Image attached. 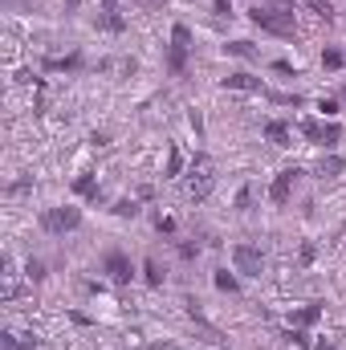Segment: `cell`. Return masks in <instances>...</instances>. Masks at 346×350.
Masks as SVG:
<instances>
[{
	"label": "cell",
	"instance_id": "obj_25",
	"mask_svg": "<svg viewBox=\"0 0 346 350\" xmlns=\"http://www.w3.org/2000/svg\"><path fill=\"white\" fill-rule=\"evenodd\" d=\"M261 8H273V12H285V16H293L297 0H261Z\"/></svg>",
	"mask_w": 346,
	"mask_h": 350
},
{
	"label": "cell",
	"instance_id": "obj_13",
	"mask_svg": "<svg viewBox=\"0 0 346 350\" xmlns=\"http://www.w3.org/2000/svg\"><path fill=\"white\" fill-rule=\"evenodd\" d=\"M318 318H322V301H310V306H302V310L293 314V326H302V330H306V326H314Z\"/></svg>",
	"mask_w": 346,
	"mask_h": 350
},
{
	"label": "cell",
	"instance_id": "obj_23",
	"mask_svg": "<svg viewBox=\"0 0 346 350\" xmlns=\"http://www.w3.org/2000/svg\"><path fill=\"white\" fill-rule=\"evenodd\" d=\"M114 216H118V220H135V216H139V200H118V204H114Z\"/></svg>",
	"mask_w": 346,
	"mask_h": 350
},
{
	"label": "cell",
	"instance_id": "obj_16",
	"mask_svg": "<svg viewBox=\"0 0 346 350\" xmlns=\"http://www.w3.org/2000/svg\"><path fill=\"white\" fill-rule=\"evenodd\" d=\"M343 66H346V53L338 45H326L322 49V70H343Z\"/></svg>",
	"mask_w": 346,
	"mask_h": 350
},
{
	"label": "cell",
	"instance_id": "obj_32",
	"mask_svg": "<svg viewBox=\"0 0 346 350\" xmlns=\"http://www.w3.org/2000/svg\"><path fill=\"white\" fill-rule=\"evenodd\" d=\"M289 342H297L302 350H310V338H306V330L297 326V330H289Z\"/></svg>",
	"mask_w": 346,
	"mask_h": 350
},
{
	"label": "cell",
	"instance_id": "obj_2",
	"mask_svg": "<svg viewBox=\"0 0 346 350\" xmlns=\"http://www.w3.org/2000/svg\"><path fill=\"white\" fill-rule=\"evenodd\" d=\"M297 131H302V139H310V143H318L326 151H334L343 143V126L338 122H326V118H302Z\"/></svg>",
	"mask_w": 346,
	"mask_h": 350
},
{
	"label": "cell",
	"instance_id": "obj_31",
	"mask_svg": "<svg viewBox=\"0 0 346 350\" xmlns=\"http://www.w3.org/2000/svg\"><path fill=\"white\" fill-rule=\"evenodd\" d=\"M179 257H183V261H196V257H200V245H196V241H183V245H179Z\"/></svg>",
	"mask_w": 346,
	"mask_h": 350
},
{
	"label": "cell",
	"instance_id": "obj_36",
	"mask_svg": "<svg viewBox=\"0 0 346 350\" xmlns=\"http://www.w3.org/2000/svg\"><path fill=\"white\" fill-rule=\"evenodd\" d=\"M143 350H172V347H168V342H147Z\"/></svg>",
	"mask_w": 346,
	"mask_h": 350
},
{
	"label": "cell",
	"instance_id": "obj_30",
	"mask_svg": "<svg viewBox=\"0 0 346 350\" xmlns=\"http://www.w3.org/2000/svg\"><path fill=\"white\" fill-rule=\"evenodd\" d=\"M155 228H159L163 237H175V216H155Z\"/></svg>",
	"mask_w": 346,
	"mask_h": 350
},
{
	"label": "cell",
	"instance_id": "obj_38",
	"mask_svg": "<svg viewBox=\"0 0 346 350\" xmlns=\"http://www.w3.org/2000/svg\"><path fill=\"white\" fill-rule=\"evenodd\" d=\"M338 102H343V106H346V86H343V94H338Z\"/></svg>",
	"mask_w": 346,
	"mask_h": 350
},
{
	"label": "cell",
	"instance_id": "obj_12",
	"mask_svg": "<svg viewBox=\"0 0 346 350\" xmlns=\"http://www.w3.org/2000/svg\"><path fill=\"white\" fill-rule=\"evenodd\" d=\"M74 191H78V196H86V200H102L94 172H82V175H78V179H74Z\"/></svg>",
	"mask_w": 346,
	"mask_h": 350
},
{
	"label": "cell",
	"instance_id": "obj_3",
	"mask_svg": "<svg viewBox=\"0 0 346 350\" xmlns=\"http://www.w3.org/2000/svg\"><path fill=\"white\" fill-rule=\"evenodd\" d=\"M249 21L257 25L261 33H273V37H297V25H293V16H285V12H273V8H261V4H253Z\"/></svg>",
	"mask_w": 346,
	"mask_h": 350
},
{
	"label": "cell",
	"instance_id": "obj_35",
	"mask_svg": "<svg viewBox=\"0 0 346 350\" xmlns=\"http://www.w3.org/2000/svg\"><path fill=\"white\" fill-rule=\"evenodd\" d=\"M102 12H118V0H102Z\"/></svg>",
	"mask_w": 346,
	"mask_h": 350
},
{
	"label": "cell",
	"instance_id": "obj_28",
	"mask_svg": "<svg viewBox=\"0 0 346 350\" xmlns=\"http://www.w3.org/2000/svg\"><path fill=\"white\" fill-rule=\"evenodd\" d=\"M318 110H322L326 118H334V114L343 110V102H338V98H322V102H318Z\"/></svg>",
	"mask_w": 346,
	"mask_h": 350
},
{
	"label": "cell",
	"instance_id": "obj_24",
	"mask_svg": "<svg viewBox=\"0 0 346 350\" xmlns=\"http://www.w3.org/2000/svg\"><path fill=\"white\" fill-rule=\"evenodd\" d=\"M172 45H183V49H191V29L179 21V25H172Z\"/></svg>",
	"mask_w": 346,
	"mask_h": 350
},
{
	"label": "cell",
	"instance_id": "obj_21",
	"mask_svg": "<svg viewBox=\"0 0 346 350\" xmlns=\"http://www.w3.org/2000/svg\"><path fill=\"white\" fill-rule=\"evenodd\" d=\"M302 4H306V8H310V12H314V16H322V21H326V25H330V21H334V4H330V0H302Z\"/></svg>",
	"mask_w": 346,
	"mask_h": 350
},
{
	"label": "cell",
	"instance_id": "obj_7",
	"mask_svg": "<svg viewBox=\"0 0 346 350\" xmlns=\"http://www.w3.org/2000/svg\"><path fill=\"white\" fill-rule=\"evenodd\" d=\"M297 167H281V172L273 175V183H269V200L277 204V208H285L289 204V196H293V179H297Z\"/></svg>",
	"mask_w": 346,
	"mask_h": 350
},
{
	"label": "cell",
	"instance_id": "obj_37",
	"mask_svg": "<svg viewBox=\"0 0 346 350\" xmlns=\"http://www.w3.org/2000/svg\"><path fill=\"white\" fill-rule=\"evenodd\" d=\"M314 350H338V347H334V342H326V338H322V342H318V347H314Z\"/></svg>",
	"mask_w": 346,
	"mask_h": 350
},
{
	"label": "cell",
	"instance_id": "obj_10",
	"mask_svg": "<svg viewBox=\"0 0 346 350\" xmlns=\"http://www.w3.org/2000/svg\"><path fill=\"white\" fill-rule=\"evenodd\" d=\"M86 62H82V53H70V57H49L45 62V70H53V74H78Z\"/></svg>",
	"mask_w": 346,
	"mask_h": 350
},
{
	"label": "cell",
	"instance_id": "obj_4",
	"mask_svg": "<svg viewBox=\"0 0 346 350\" xmlns=\"http://www.w3.org/2000/svg\"><path fill=\"white\" fill-rule=\"evenodd\" d=\"M212 187H216V175H212V159L200 151L196 159H191V183H187V196L200 204V200H208L212 196Z\"/></svg>",
	"mask_w": 346,
	"mask_h": 350
},
{
	"label": "cell",
	"instance_id": "obj_34",
	"mask_svg": "<svg viewBox=\"0 0 346 350\" xmlns=\"http://www.w3.org/2000/svg\"><path fill=\"white\" fill-rule=\"evenodd\" d=\"M191 131H196V135H204V118H200V110H191Z\"/></svg>",
	"mask_w": 346,
	"mask_h": 350
},
{
	"label": "cell",
	"instance_id": "obj_22",
	"mask_svg": "<svg viewBox=\"0 0 346 350\" xmlns=\"http://www.w3.org/2000/svg\"><path fill=\"white\" fill-rule=\"evenodd\" d=\"M29 347H33V338H21V334H12V330L0 334V350H29Z\"/></svg>",
	"mask_w": 346,
	"mask_h": 350
},
{
	"label": "cell",
	"instance_id": "obj_8",
	"mask_svg": "<svg viewBox=\"0 0 346 350\" xmlns=\"http://www.w3.org/2000/svg\"><path fill=\"white\" fill-rule=\"evenodd\" d=\"M220 86H224V90H241V94H261V90H265V82L241 70V74H228V78H224Z\"/></svg>",
	"mask_w": 346,
	"mask_h": 350
},
{
	"label": "cell",
	"instance_id": "obj_20",
	"mask_svg": "<svg viewBox=\"0 0 346 350\" xmlns=\"http://www.w3.org/2000/svg\"><path fill=\"white\" fill-rule=\"evenodd\" d=\"M224 53H232V57H245V62H253V57H257L253 41H228V45H224Z\"/></svg>",
	"mask_w": 346,
	"mask_h": 350
},
{
	"label": "cell",
	"instance_id": "obj_1",
	"mask_svg": "<svg viewBox=\"0 0 346 350\" xmlns=\"http://www.w3.org/2000/svg\"><path fill=\"white\" fill-rule=\"evenodd\" d=\"M41 228L49 237H66V232H78L82 228V208L74 204H62V208H45L41 212Z\"/></svg>",
	"mask_w": 346,
	"mask_h": 350
},
{
	"label": "cell",
	"instance_id": "obj_11",
	"mask_svg": "<svg viewBox=\"0 0 346 350\" xmlns=\"http://www.w3.org/2000/svg\"><path fill=\"white\" fill-rule=\"evenodd\" d=\"M265 139H269L273 147H289V126H285L281 118H269V122H265Z\"/></svg>",
	"mask_w": 346,
	"mask_h": 350
},
{
	"label": "cell",
	"instance_id": "obj_15",
	"mask_svg": "<svg viewBox=\"0 0 346 350\" xmlns=\"http://www.w3.org/2000/svg\"><path fill=\"white\" fill-rule=\"evenodd\" d=\"M179 175H183V151H179V147H168V167H163V179H179Z\"/></svg>",
	"mask_w": 346,
	"mask_h": 350
},
{
	"label": "cell",
	"instance_id": "obj_9",
	"mask_svg": "<svg viewBox=\"0 0 346 350\" xmlns=\"http://www.w3.org/2000/svg\"><path fill=\"white\" fill-rule=\"evenodd\" d=\"M346 172V159L343 155H334V151H326L318 163H314V175H322V179H338Z\"/></svg>",
	"mask_w": 346,
	"mask_h": 350
},
{
	"label": "cell",
	"instance_id": "obj_33",
	"mask_svg": "<svg viewBox=\"0 0 346 350\" xmlns=\"http://www.w3.org/2000/svg\"><path fill=\"white\" fill-rule=\"evenodd\" d=\"M212 8H216V16H228L232 12V0H212Z\"/></svg>",
	"mask_w": 346,
	"mask_h": 350
},
{
	"label": "cell",
	"instance_id": "obj_14",
	"mask_svg": "<svg viewBox=\"0 0 346 350\" xmlns=\"http://www.w3.org/2000/svg\"><path fill=\"white\" fill-rule=\"evenodd\" d=\"M187 70V49L183 45H168V74H183Z\"/></svg>",
	"mask_w": 346,
	"mask_h": 350
},
{
	"label": "cell",
	"instance_id": "obj_6",
	"mask_svg": "<svg viewBox=\"0 0 346 350\" xmlns=\"http://www.w3.org/2000/svg\"><path fill=\"white\" fill-rule=\"evenodd\" d=\"M232 269H237L241 277H261V269H265L261 249L257 245H232Z\"/></svg>",
	"mask_w": 346,
	"mask_h": 350
},
{
	"label": "cell",
	"instance_id": "obj_5",
	"mask_svg": "<svg viewBox=\"0 0 346 350\" xmlns=\"http://www.w3.org/2000/svg\"><path fill=\"white\" fill-rule=\"evenodd\" d=\"M102 273H106L114 285H131L135 265H131V257H127L122 249H106V257H102Z\"/></svg>",
	"mask_w": 346,
	"mask_h": 350
},
{
	"label": "cell",
	"instance_id": "obj_18",
	"mask_svg": "<svg viewBox=\"0 0 346 350\" xmlns=\"http://www.w3.org/2000/svg\"><path fill=\"white\" fill-rule=\"evenodd\" d=\"M212 281H216V289H220V293H241V281H237L228 269H216V277H212Z\"/></svg>",
	"mask_w": 346,
	"mask_h": 350
},
{
	"label": "cell",
	"instance_id": "obj_26",
	"mask_svg": "<svg viewBox=\"0 0 346 350\" xmlns=\"http://www.w3.org/2000/svg\"><path fill=\"white\" fill-rule=\"evenodd\" d=\"M25 277H29L33 285H41V281H45V261H29L25 265Z\"/></svg>",
	"mask_w": 346,
	"mask_h": 350
},
{
	"label": "cell",
	"instance_id": "obj_29",
	"mask_svg": "<svg viewBox=\"0 0 346 350\" xmlns=\"http://www.w3.org/2000/svg\"><path fill=\"white\" fill-rule=\"evenodd\" d=\"M314 257H318V245H314V241H306V245H302V253H297V261L314 265Z\"/></svg>",
	"mask_w": 346,
	"mask_h": 350
},
{
	"label": "cell",
	"instance_id": "obj_17",
	"mask_svg": "<svg viewBox=\"0 0 346 350\" xmlns=\"http://www.w3.org/2000/svg\"><path fill=\"white\" fill-rule=\"evenodd\" d=\"M98 29H102V33H122L127 21H122L118 12H98Z\"/></svg>",
	"mask_w": 346,
	"mask_h": 350
},
{
	"label": "cell",
	"instance_id": "obj_19",
	"mask_svg": "<svg viewBox=\"0 0 346 350\" xmlns=\"http://www.w3.org/2000/svg\"><path fill=\"white\" fill-rule=\"evenodd\" d=\"M143 277H147V285H151V289H159V285H163V269H159L155 257H147V261H143Z\"/></svg>",
	"mask_w": 346,
	"mask_h": 350
},
{
	"label": "cell",
	"instance_id": "obj_27",
	"mask_svg": "<svg viewBox=\"0 0 346 350\" xmlns=\"http://www.w3.org/2000/svg\"><path fill=\"white\" fill-rule=\"evenodd\" d=\"M249 208H253V187L245 183V187L237 191V212H249Z\"/></svg>",
	"mask_w": 346,
	"mask_h": 350
}]
</instances>
